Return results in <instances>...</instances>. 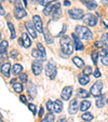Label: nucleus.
<instances>
[{"label": "nucleus", "instance_id": "f257e3e1", "mask_svg": "<svg viewBox=\"0 0 108 122\" xmlns=\"http://www.w3.org/2000/svg\"><path fill=\"white\" fill-rule=\"evenodd\" d=\"M74 43L71 41V39L67 36H63L61 38V48L62 51L67 55H70L72 52H74Z\"/></svg>", "mask_w": 108, "mask_h": 122}, {"label": "nucleus", "instance_id": "f03ea898", "mask_svg": "<svg viewBox=\"0 0 108 122\" xmlns=\"http://www.w3.org/2000/svg\"><path fill=\"white\" fill-rule=\"evenodd\" d=\"M76 34L78 35L79 38H82L84 40H91L93 38V34L91 32V30L85 26L78 25L76 27Z\"/></svg>", "mask_w": 108, "mask_h": 122}, {"label": "nucleus", "instance_id": "7ed1b4c3", "mask_svg": "<svg viewBox=\"0 0 108 122\" xmlns=\"http://www.w3.org/2000/svg\"><path fill=\"white\" fill-rule=\"evenodd\" d=\"M46 75L50 79H55L56 77V66L53 62H49L46 66Z\"/></svg>", "mask_w": 108, "mask_h": 122}, {"label": "nucleus", "instance_id": "20e7f679", "mask_svg": "<svg viewBox=\"0 0 108 122\" xmlns=\"http://www.w3.org/2000/svg\"><path fill=\"white\" fill-rule=\"evenodd\" d=\"M102 89H103V83L101 81H96V82L93 84V86L91 88V92L90 94H92L93 96L98 97L102 95Z\"/></svg>", "mask_w": 108, "mask_h": 122}, {"label": "nucleus", "instance_id": "39448f33", "mask_svg": "<svg viewBox=\"0 0 108 122\" xmlns=\"http://www.w3.org/2000/svg\"><path fill=\"white\" fill-rule=\"evenodd\" d=\"M83 22H84V24H87V25H89V26H95L96 25V23H97V19L95 17L94 15H92V14H84L83 15Z\"/></svg>", "mask_w": 108, "mask_h": 122}, {"label": "nucleus", "instance_id": "423d86ee", "mask_svg": "<svg viewBox=\"0 0 108 122\" xmlns=\"http://www.w3.org/2000/svg\"><path fill=\"white\" fill-rule=\"evenodd\" d=\"M68 14L69 16H70L71 19H74V20H80L83 17V11L81 9H70L68 11Z\"/></svg>", "mask_w": 108, "mask_h": 122}, {"label": "nucleus", "instance_id": "0eeeda50", "mask_svg": "<svg viewBox=\"0 0 108 122\" xmlns=\"http://www.w3.org/2000/svg\"><path fill=\"white\" fill-rule=\"evenodd\" d=\"M25 27L26 29H27L28 34L31 36V38H34V39H36L37 38V31H36V28H35V25L31 23V22L27 21L25 23Z\"/></svg>", "mask_w": 108, "mask_h": 122}, {"label": "nucleus", "instance_id": "6e6552de", "mask_svg": "<svg viewBox=\"0 0 108 122\" xmlns=\"http://www.w3.org/2000/svg\"><path fill=\"white\" fill-rule=\"evenodd\" d=\"M32 21H34V25L36 30H38L39 32H43V26H42V20L40 19L39 15H35L32 17Z\"/></svg>", "mask_w": 108, "mask_h": 122}, {"label": "nucleus", "instance_id": "1a4fd4ad", "mask_svg": "<svg viewBox=\"0 0 108 122\" xmlns=\"http://www.w3.org/2000/svg\"><path fill=\"white\" fill-rule=\"evenodd\" d=\"M31 69H32L34 75L39 76V75L41 74V71H42L41 62H39V61H34V62H32V65H31Z\"/></svg>", "mask_w": 108, "mask_h": 122}, {"label": "nucleus", "instance_id": "9d476101", "mask_svg": "<svg viewBox=\"0 0 108 122\" xmlns=\"http://www.w3.org/2000/svg\"><path fill=\"white\" fill-rule=\"evenodd\" d=\"M77 111H78V101H77L76 98H74L69 103L68 112L70 113V115H75V113H77Z\"/></svg>", "mask_w": 108, "mask_h": 122}, {"label": "nucleus", "instance_id": "9b49d317", "mask_svg": "<svg viewBox=\"0 0 108 122\" xmlns=\"http://www.w3.org/2000/svg\"><path fill=\"white\" fill-rule=\"evenodd\" d=\"M71 94H72V88L71 86H65L62 91V98L64 101H68L71 97Z\"/></svg>", "mask_w": 108, "mask_h": 122}, {"label": "nucleus", "instance_id": "f8f14e48", "mask_svg": "<svg viewBox=\"0 0 108 122\" xmlns=\"http://www.w3.org/2000/svg\"><path fill=\"white\" fill-rule=\"evenodd\" d=\"M61 15H62V13H61V5L56 1L55 5H54V8H53V11H52L53 20H58L61 17Z\"/></svg>", "mask_w": 108, "mask_h": 122}, {"label": "nucleus", "instance_id": "ddd939ff", "mask_svg": "<svg viewBox=\"0 0 108 122\" xmlns=\"http://www.w3.org/2000/svg\"><path fill=\"white\" fill-rule=\"evenodd\" d=\"M71 37H72V39H74V46H75V49H76L77 51H81V50H83V44L81 43V41H80V39H79V37H78V35L77 34H72L71 35Z\"/></svg>", "mask_w": 108, "mask_h": 122}, {"label": "nucleus", "instance_id": "4468645a", "mask_svg": "<svg viewBox=\"0 0 108 122\" xmlns=\"http://www.w3.org/2000/svg\"><path fill=\"white\" fill-rule=\"evenodd\" d=\"M14 15H15V17L17 20H21L23 17H25L27 15V13H26L24 8H15L14 9Z\"/></svg>", "mask_w": 108, "mask_h": 122}, {"label": "nucleus", "instance_id": "2eb2a0df", "mask_svg": "<svg viewBox=\"0 0 108 122\" xmlns=\"http://www.w3.org/2000/svg\"><path fill=\"white\" fill-rule=\"evenodd\" d=\"M10 70H11V64H10V63H5V64L2 65V67H1V70H0V71L2 72V75L5 77L9 78V77H10Z\"/></svg>", "mask_w": 108, "mask_h": 122}, {"label": "nucleus", "instance_id": "dca6fc26", "mask_svg": "<svg viewBox=\"0 0 108 122\" xmlns=\"http://www.w3.org/2000/svg\"><path fill=\"white\" fill-rule=\"evenodd\" d=\"M63 109V104L60 99H56L55 102H53V111L56 113H60Z\"/></svg>", "mask_w": 108, "mask_h": 122}, {"label": "nucleus", "instance_id": "f3484780", "mask_svg": "<svg viewBox=\"0 0 108 122\" xmlns=\"http://www.w3.org/2000/svg\"><path fill=\"white\" fill-rule=\"evenodd\" d=\"M22 40H23V46H25V48H29L30 46H31V41H30V38L29 36H28L27 34H25V32H23L22 34Z\"/></svg>", "mask_w": 108, "mask_h": 122}, {"label": "nucleus", "instance_id": "a211bd4d", "mask_svg": "<svg viewBox=\"0 0 108 122\" xmlns=\"http://www.w3.org/2000/svg\"><path fill=\"white\" fill-rule=\"evenodd\" d=\"M83 2H84L85 7H87L89 10H94L97 8V3L95 0H85Z\"/></svg>", "mask_w": 108, "mask_h": 122}, {"label": "nucleus", "instance_id": "6ab92c4d", "mask_svg": "<svg viewBox=\"0 0 108 122\" xmlns=\"http://www.w3.org/2000/svg\"><path fill=\"white\" fill-rule=\"evenodd\" d=\"M37 49L40 53V60L46 61V49L41 43H37Z\"/></svg>", "mask_w": 108, "mask_h": 122}, {"label": "nucleus", "instance_id": "aec40b11", "mask_svg": "<svg viewBox=\"0 0 108 122\" xmlns=\"http://www.w3.org/2000/svg\"><path fill=\"white\" fill-rule=\"evenodd\" d=\"M55 3H56V2H55ZM55 3H49V5H46V8L43 9V14H44V15H46V16L50 15L51 12L53 11V8H54Z\"/></svg>", "mask_w": 108, "mask_h": 122}, {"label": "nucleus", "instance_id": "412c9836", "mask_svg": "<svg viewBox=\"0 0 108 122\" xmlns=\"http://www.w3.org/2000/svg\"><path fill=\"white\" fill-rule=\"evenodd\" d=\"M72 62H74V64L76 65L77 67H79V68L84 67V62H83L80 57H78V56H75V57L72 58Z\"/></svg>", "mask_w": 108, "mask_h": 122}, {"label": "nucleus", "instance_id": "4be33fe9", "mask_svg": "<svg viewBox=\"0 0 108 122\" xmlns=\"http://www.w3.org/2000/svg\"><path fill=\"white\" fill-rule=\"evenodd\" d=\"M91 107V102L89 101H82V103L80 104V109L81 111H85Z\"/></svg>", "mask_w": 108, "mask_h": 122}, {"label": "nucleus", "instance_id": "5701e85b", "mask_svg": "<svg viewBox=\"0 0 108 122\" xmlns=\"http://www.w3.org/2000/svg\"><path fill=\"white\" fill-rule=\"evenodd\" d=\"M22 69H23L22 65L15 64V65H13V68H12V72H13V75H20V74L22 72Z\"/></svg>", "mask_w": 108, "mask_h": 122}, {"label": "nucleus", "instance_id": "b1692460", "mask_svg": "<svg viewBox=\"0 0 108 122\" xmlns=\"http://www.w3.org/2000/svg\"><path fill=\"white\" fill-rule=\"evenodd\" d=\"M43 34H44V39H46V43L51 44V43H52V42H53V38H52V36H51V35H50V32L48 31V29L43 30Z\"/></svg>", "mask_w": 108, "mask_h": 122}, {"label": "nucleus", "instance_id": "393cba45", "mask_svg": "<svg viewBox=\"0 0 108 122\" xmlns=\"http://www.w3.org/2000/svg\"><path fill=\"white\" fill-rule=\"evenodd\" d=\"M28 93H29L30 95H31L32 97H35L36 95H37V89H36V86H35V84H32V83H30L29 88H28Z\"/></svg>", "mask_w": 108, "mask_h": 122}, {"label": "nucleus", "instance_id": "a878e982", "mask_svg": "<svg viewBox=\"0 0 108 122\" xmlns=\"http://www.w3.org/2000/svg\"><path fill=\"white\" fill-rule=\"evenodd\" d=\"M90 79H89V76H85V75H82V76L79 77V83L82 85H85L87 83H89Z\"/></svg>", "mask_w": 108, "mask_h": 122}, {"label": "nucleus", "instance_id": "bb28decb", "mask_svg": "<svg viewBox=\"0 0 108 122\" xmlns=\"http://www.w3.org/2000/svg\"><path fill=\"white\" fill-rule=\"evenodd\" d=\"M77 95H78L79 97H82V98H87V97L90 96V93L87 92V91L80 89V90L78 91V93H77Z\"/></svg>", "mask_w": 108, "mask_h": 122}, {"label": "nucleus", "instance_id": "cd10ccee", "mask_svg": "<svg viewBox=\"0 0 108 122\" xmlns=\"http://www.w3.org/2000/svg\"><path fill=\"white\" fill-rule=\"evenodd\" d=\"M13 89H14V91H15L16 93H22L23 92V90H24L23 84H22V83H14Z\"/></svg>", "mask_w": 108, "mask_h": 122}, {"label": "nucleus", "instance_id": "c85d7f7f", "mask_svg": "<svg viewBox=\"0 0 108 122\" xmlns=\"http://www.w3.org/2000/svg\"><path fill=\"white\" fill-rule=\"evenodd\" d=\"M8 27H9L10 31H11V39H15L16 34H15V29H14V27H13V24L9 22V23H8Z\"/></svg>", "mask_w": 108, "mask_h": 122}, {"label": "nucleus", "instance_id": "c756f323", "mask_svg": "<svg viewBox=\"0 0 108 122\" xmlns=\"http://www.w3.org/2000/svg\"><path fill=\"white\" fill-rule=\"evenodd\" d=\"M101 41L106 48H108V32H106V34H104L103 36H102Z\"/></svg>", "mask_w": 108, "mask_h": 122}, {"label": "nucleus", "instance_id": "7c9ffc66", "mask_svg": "<svg viewBox=\"0 0 108 122\" xmlns=\"http://www.w3.org/2000/svg\"><path fill=\"white\" fill-rule=\"evenodd\" d=\"M8 46H9L8 41H5V40L1 41V43H0V52H5V51H7Z\"/></svg>", "mask_w": 108, "mask_h": 122}, {"label": "nucleus", "instance_id": "2f4dec72", "mask_svg": "<svg viewBox=\"0 0 108 122\" xmlns=\"http://www.w3.org/2000/svg\"><path fill=\"white\" fill-rule=\"evenodd\" d=\"M96 106L98 107V108L104 107V96H103V95H101V96H99V98L96 99Z\"/></svg>", "mask_w": 108, "mask_h": 122}, {"label": "nucleus", "instance_id": "473e14b6", "mask_svg": "<svg viewBox=\"0 0 108 122\" xmlns=\"http://www.w3.org/2000/svg\"><path fill=\"white\" fill-rule=\"evenodd\" d=\"M82 119L84 120V121H91V120H93V116L91 115L90 112H85V113H83L82 115Z\"/></svg>", "mask_w": 108, "mask_h": 122}, {"label": "nucleus", "instance_id": "72a5a7b5", "mask_svg": "<svg viewBox=\"0 0 108 122\" xmlns=\"http://www.w3.org/2000/svg\"><path fill=\"white\" fill-rule=\"evenodd\" d=\"M53 121H54V116H53V113H49L41 122H53Z\"/></svg>", "mask_w": 108, "mask_h": 122}, {"label": "nucleus", "instance_id": "f704fd0d", "mask_svg": "<svg viewBox=\"0 0 108 122\" xmlns=\"http://www.w3.org/2000/svg\"><path fill=\"white\" fill-rule=\"evenodd\" d=\"M91 56H92L93 63H94V64H97V57H98V52H97V51H93L92 54H91Z\"/></svg>", "mask_w": 108, "mask_h": 122}, {"label": "nucleus", "instance_id": "c9c22d12", "mask_svg": "<svg viewBox=\"0 0 108 122\" xmlns=\"http://www.w3.org/2000/svg\"><path fill=\"white\" fill-rule=\"evenodd\" d=\"M28 108H29V110L31 111L34 115H36V113H37V107L35 106L34 104H28Z\"/></svg>", "mask_w": 108, "mask_h": 122}, {"label": "nucleus", "instance_id": "e433bc0d", "mask_svg": "<svg viewBox=\"0 0 108 122\" xmlns=\"http://www.w3.org/2000/svg\"><path fill=\"white\" fill-rule=\"evenodd\" d=\"M19 78L22 82H27V75L24 74V72H21V74H20Z\"/></svg>", "mask_w": 108, "mask_h": 122}, {"label": "nucleus", "instance_id": "4c0bfd02", "mask_svg": "<svg viewBox=\"0 0 108 122\" xmlns=\"http://www.w3.org/2000/svg\"><path fill=\"white\" fill-rule=\"evenodd\" d=\"M91 74H92V68H91V67H85L84 70H83V75H85V76H90Z\"/></svg>", "mask_w": 108, "mask_h": 122}, {"label": "nucleus", "instance_id": "58836bf2", "mask_svg": "<svg viewBox=\"0 0 108 122\" xmlns=\"http://www.w3.org/2000/svg\"><path fill=\"white\" fill-rule=\"evenodd\" d=\"M46 108H48V110L50 111V112H52L53 111V103L51 101L46 102Z\"/></svg>", "mask_w": 108, "mask_h": 122}, {"label": "nucleus", "instance_id": "ea45409f", "mask_svg": "<svg viewBox=\"0 0 108 122\" xmlns=\"http://www.w3.org/2000/svg\"><path fill=\"white\" fill-rule=\"evenodd\" d=\"M107 53H108L107 49H101V50H99V52H98V55L99 56H103V57H104V56L107 55Z\"/></svg>", "mask_w": 108, "mask_h": 122}, {"label": "nucleus", "instance_id": "a19ab883", "mask_svg": "<svg viewBox=\"0 0 108 122\" xmlns=\"http://www.w3.org/2000/svg\"><path fill=\"white\" fill-rule=\"evenodd\" d=\"M31 55L34 56V57H38L40 60V53H39V51H38V50H32Z\"/></svg>", "mask_w": 108, "mask_h": 122}, {"label": "nucleus", "instance_id": "79ce46f5", "mask_svg": "<svg viewBox=\"0 0 108 122\" xmlns=\"http://www.w3.org/2000/svg\"><path fill=\"white\" fill-rule=\"evenodd\" d=\"M54 1H56V0H42L41 2H40V5H49V3H51V2H54Z\"/></svg>", "mask_w": 108, "mask_h": 122}, {"label": "nucleus", "instance_id": "37998d69", "mask_svg": "<svg viewBox=\"0 0 108 122\" xmlns=\"http://www.w3.org/2000/svg\"><path fill=\"white\" fill-rule=\"evenodd\" d=\"M14 5H15V8H23L22 2L20 0H15V1H14Z\"/></svg>", "mask_w": 108, "mask_h": 122}, {"label": "nucleus", "instance_id": "c03bdc74", "mask_svg": "<svg viewBox=\"0 0 108 122\" xmlns=\"http://www.w3.org/2000/svg\"><path fill=\"white\" fill-rule=\"evenodd\" d=\"M94 77L95 78H99L101 77V71H99L98 69H95L94 70Z\"/></svg>", "mask_w": 108, "mask_h": 122}, {"label": "nucleus", "instance_id": "a18cd8bd", "mask_svg": "<svg viewBox=\"0 0 108 122\" xmlns=\"http://www.w3.org/2000/svg\"><path fill=\"white\" fill-rule=\"evenodd\" d=\"M65 31H66V25H63V30H62V31H61L58 35H56V36H57V37H61V36H62V35L64 34Z\"/></svg>", "mask_w": 108, "mask_h": 122}, {"label": "nucleus", "instance_id": "49530a36", "mask_svg": "<svg viewBox=\"0 0 108 122\" xmlns=\"http://www.w3.org/2000/svg\"><path fill=\"white\" fill-rule=\"evenodd\" d=\"M17 54H19V53H17V51H16V50H12L11 51V56H12V57H16V56H17Z\"/></svg>", "mask_w": 108, "mask_h": 122}, {"label": "nucleus", "instance_id": "de8ad7c7", "mask_svg": "<svg viewBox=\"0 0 108 122\" xmlns=\"http://www.w3.org/2000/svg\"><path fill=\"white\" fill-rule=\"evenodd\" d=\"M102 63H103L104 65H108V57L107 56H104L103 60H102Z\"/></svg>", "mask_w": 108, "mask_h": 122}, {"label": "nucleus", "instance_id": "09e8293b", "mask_svg": "<svg viewBox=\"0 0 108 122\" xmlns=\"http://www.w3.org/2000/svg\"><path fill=\"white\" fill-rule=\"evenodd\" d=\"M20 99H21L24 104H27V99H26V97L24 96V95H21V96H20Z\"/></svg>", "mask_w": 108, "mask_h": 122}, {"label": "nucleus", "instance_id": "8fccbe9b", "mask_svg": "<svg viewBox=\"0 0 108 122\" xmlns=\"http://www.w3.org/2000/svg\"><path fill=\"white\" fill-rule=\"evenodd\" d=\"M3 14H5V10H3V8L0 5V15H3Z\"/></svg>", "mask_w": 108, "mask_h": 122}, {"label": "nucleus", "instance_id": "3c124183", "mask_svg": "<svg viewBox=\"0 0 108 122\" xmlns=\"http://www.w3.org/2000/svg\"><path fill=\"white\" fill-rule=\"evenodd\" d=\"M57 122H66V118H60L57 120Z\"/></svg>", "mask_w": 108, "mask_h": 122}, {"label": "nucleus", "instance_id": "603ef678", "mask_svg": "<svg viewBox=\"0 0 108 122\" xmlns=\"http://www.w3.org/2000/svg\"><path fill=\"white\" fill-rule=\"evenodd\" d=\"M95 46H103V43H102V41H96V42H95Z\"/></svg>", "mask_w": 108, "mask_h": 122}, {"label": "nucleus", "instance_id": "864d4df0", "mask_svg": "<svg viewBox=\"0 0 108 122\" xmlns=\"http://www.w3.org/2000/svg\"><path fill=\"white\" fill-rule=\"evenodd\" d=\"M32 3H40L42 1V0H30Z\"/></svg>", "mask_w": 108, "mask_h": 122}, {"label": "nucleus", "instance_id": "5fc2aeb1", "mask_svg": "<svg viewBox=\"0 0 108 122\" xmlns=\"http://www.w3.org/2000/svg\"><path fill=\"white\" fill-rule=\"evenodd\" d=\"M43 116V108H40V112H39V117Z\"/></svg>", "mask_w": 108, "mask_h": 122}, {"label": "nucleus", "instance_id": "6e6d98bb", "mask_svg": "<svg viewBox=\"0 0 108 122\" xmlns=\"http://www.w3.org/2000/svg\"><path fill=\"white\" fill-rule=\"evenodd\" d=\"M64 5L68 7V5H70V2H69V1H65V2H64Z\"/></svg>", "mask_w": 108, "mask_h": 122}, {"label": "nucleus", "instance_id": "4d7b16f0", "mask_svg": "<svg viewBox=\"0 0 108 122\" xmlns=\"http://www.w3.org/2000/svg\"><path fill=\"white\" fill-rule=\"evenodd\" d=\"M19 43L21 44V46H23V40H22V38H20L19 39Z\"/></svg>", "mask_w": 108, "mask_h": 122}, {"label": "nucleus", "instance_id": "13d9d810", "mask_svg": "<svg viewBox=\"0 0 108 122\" xmlns=\"http://www.w3.org/2000/svg\"><path fill=\"white\" fill-rule=\"evenodd\" d=\"M10 82H11V84H14V83H15V79L13 78V79H12L11 81H10Z\"/></svg>", "mask_w": 108, "mask_h": 122}, {"label": "nucleus", "instance_id": "bf43d9fd", "mask_svg": "<svg viewBox=\"0 0 108 122\" xmlns=\"http://www.w3.org/2000/svg\"><path fill=\"white\" fill-rule=\"evenodd\" d=\"M23 1H24V5H25V7H26V5H27V0H23Z\"/></svg>", "mask_w": 108, "mask_h": 122}, {"label": "nucleus", "instance_id": "052dcab7", "mask_svg": "<svg viewBox=\"0 0 108 122\" xmlns=\"http://www.w3.org/2000/svg\"><path fill=\"white\" fill-rule=\"evenodd\" d=\"M1 67H2V63H1V61H0V70H1Z\"/></svg>", "mask_w": 108, "mask_h": 122}, {"label": "nucleus", "instance_id": "680f3d73", "mask_svg": "<svg viewBox=\"0 0 108 122\" xmlns=\"http://www.w3.org/2000/svg\"><path fill=\"white\" fill-rule=\"evenodd\" d=\"M103 2H104V3H105V5H106V3H107V0H103Z\"/></svg>", "mask_w": 108, "mask_h": 122}, {"label": "nucleus", "instance_id": "e2e57ef3", "mask_svg": "<svg viewBox=\"0 0 108 122\" xmlns=\"http://www.w3.org/2000/svg\"><path fill=\"white\" fill-rule=\"evenodd\" d=\"M1 37H2V35H1V32H0V40H1Z\"/></svg>", "mask_w": 108, "mask_h": 122}, {"label": "nucleus", "instance_id": "0e129e2a", "mask_svg": "<svg viewBox=\"0 0 108 122\" xmlns=\"http://www.w3.org/2000/svg\"><path fill=\"white\" fill-rule=\"evenodd\" d=\"M106 103H107V104H108V98H107V101H106Z\"/></svg>", "mask_w": 108, "mask_h": 122}, {"label": "nucleus", "instance_id": "69168bd1", "mask_svg": "<svg viewBox=\"0 0 108 122\" xmlns=\"http://www.w3.org/2000/svg\"></svg>", "mask_w": 108, "mask_h": 122}]
</instances>
